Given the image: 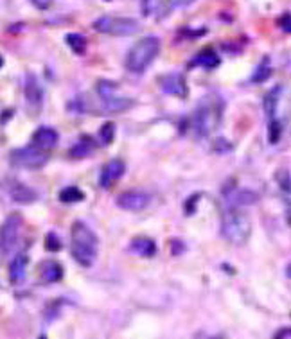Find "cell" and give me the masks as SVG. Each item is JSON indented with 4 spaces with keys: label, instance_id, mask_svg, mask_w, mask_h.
I'll return each instance as SVG.
<instances>
[{
    "label": "cell",
    "instance_id": "obj_1",
    "mask_svg": "<svg viewBox=\"0 0 291 339\" xmlns=\"http://www.w3.org/2000/svg\"><path fill=\"white\" fill-rule=\"evenodd\" d=\"M70 252L74 260L83 267H88L94 264L99 250V239L90 230L88 226L81 221H76L70 230Z\"/></svg>",
    "mask_w": 291,
    "mask_h": 339
},
{
    "label": "cell",
    "instance_id": "obj_2",
    "mask_svg": "<svg viewBox=\"0 0 291 339\" xmlns=\"http://www.w3.org/2000/svg\"><path fill=\"white\" fill-rule=\"evenodd\" d=\"M159 54H160V40L156 36H146L129 49L124 65L129 72L142 74L144 70L155 61Z\"/></svg>",
    "mask_w": 291,
    "mask_h": 339
},
{
    "label": "cell",
    "instance_id": "obj_3",
    "mask_svg": "<svg viewBox=\"0 0 291 339\" xmlns=\"http://www.w3.org/2000/svg\"><path fill=\"white\" fill-rule=\"evenodd\" d=\"M221 234L232 244L239 246L250 239L252 234V222L244 212L239 208H229L223 212L221 217Z\"/></svg>",
    "mask_w": 291,
    "mask_h": 339
},
{
    "label": "cell",
    "instance_id": "obj_4",
    "mask_svg": "<svg viewBox=\"0 0 291 339\" xmlns=\"http://www.w3.org/2000/svg\"><path fill=\"white\" fill-rule=\"evenodd\" d=\"M223 104L219 99H205L194 113V129L198 137H209L221 121Z\"/></svg>",
    "mask_w": 291,
    "mask_h": 339
},
{
    "label": "cell",
    "instance_id": "obj_5",
    "mask_svg": "<svg viewBox=\"0 0 291 339\" xmlns=\"http://www.w3.org/2000/svg\"><path fill=\"white\" fill-rule=\"evenodd\" d=\"M94 29L110 36H131L139 33L140 26L135 18L128 16H101L94 22Z\"/></svg>",
    "mask_w": 291,
    "mask_h": 339
},
{
    "label": "cell",
    "instance_id": "obj_6",
    "mask_svg": "<svg viewBox=\"0 0 291 339\" xmlns=\"http://www.w3.org/2000/svg\"><path fill=\"white\" fill-rule=\"evenodd\" d=\"M47 162H49L47 153L36 149L34 146L20 147V149H15L11 153V165L20 169L34 171V169H41Z\"/></svg>",
    "mask_w": 291,
    "mask_h": 339
},
{
    "label": "cell",
    "instance_id": "obj_7",
    "mask_svg": "<svg viewBox=\"0 0 291 339\" xmlns=\"http://www.w3.org/2000/svg\"><path fill=\"white\" fill-rule=\"evenodd\" d=\"M20 228H22V215L11 214L0 226V252L9 255L13 248L16 246L20 235Z\"/></svg>",
    "mask_w": 291,
    "mask_h": 339
},
{
    "label": "cell",
    "instance_id": "obj_8",
    "mask_svg": "<svg viewBox=\"0 0 291 339\" xmlns=\"http://www.w3.org/2000/svg\"><path fill=\"white\" fill-rule=\"evenodd\" d=\"M26 102L33 115H38L43 106V90L34 74H27L26 77Z\"/></svg>",
    "mask_w": 291,
    "mask_h": 339
},
{
    "label": "cell",
    "instance_id": "obj_9",
    "mask_svg": "<svg viewBox=\"0 0 291 339\" xmlns=\"http://www.w3.org/2000/svg\"><path fill=\"white\" fill-rule=\"evenodd\" d=\"M149 205V196L140 190H128L117 197V207L126 212H140Z\"/></svg>",
    "mask_w": 291,
    "mask_h": 339
},
{
    "label": "cell",
    "instance_id": "obj_10",
    "mask_svg": "<svg viewBox=\"0 0 291 339\" xmlns=\"http://www.w3.org/2000/svg\"><path fill=\"white\" fill-rule=\"evenodd\" d=\"M159 84L166 94L174 95V97H187V84H185V77L178 72L164 74L159 77Z\"/></svg>",
    "mask_w": 291,
    "mask_h": 339
},
{
    "label": "cell",
    "instance_id": "obj_11",
    "mask_svg": "<svg viewBox=\"0 0 291 339\" xmlns=\"http://www.w3.org/2000/svg\"><path fill=\"white\" fill-rule=\"evenodd\" d=\"M126 171V164L122 160H119V158H114V160H110L106 165L103 167V171H101V176H99V185L103 187V189H111V187L115 185V183L119 182V179L122 178V174H124Z\"/></svg>",
    "mask_w": 291,
    "mask_h": 339
},
{
    "label": "cell",
    "instance_id": "obj_12",
    "mask_svg": "<svg viewBox=\"0 0 291 339\" xmlns=\"http://www.w3.org/2000/svg\"><path fill=\"white\" fill-rule=\"evenodd\" d=\"M58 144V131L52 128H38L33 133V144L36 149L40 151H51Z\"/></svg>",
    "mask_w": 291,
    "mask_h": 339
},
{
    "label": "cell",
    "instance_id": "obj_13",
    "mask_svg": "<svg viewBox=\"0 0 291 339\" xmlns=\"http://www.w3.org/2000/svg\"><path fill=\"white\" fill-rule=\"evenodd\" d=\"M27 264H29V257L20 253L9 264V280L13 284H20V282L26 278V271H27Z\"/></svg>",
    "mask_w": 291,
    "mask_h": 339
},
{
    "label": "cell",
    "instance_id": "obj_14",
    "mask_svg": "<svg viewBox=\"0 0 291 339\" xmlns=\"http://www.w3.org/2000/svg\"><path fill=\"white\" fill-rule=\"evenodd\" d=\"M40 277L49 284H54L63 278V266L56 260H45L40 264Z\"/></svg>",
    "mask_w": 291,
    "mask_h": 339
},
{
    "label": "cell",
    "instance_id": "obj_15",
    "mask_svg": "<svg viewBox=\"0 0 291 339\" xmlns=\"http://www.w3.org/2000/svg\"><path fill=\"white\" fill-rule=\"evenodd\" d=\"M131 250L135 253H139L140 257H155L156 244L149 237H135L131 241Z\"/></svg>",
    "mask_w": 291,
    "mask_h": 339
},
{
    "label": "cell",
    "instance_id": "obj_16",
    "mask_svg": "<svg viewBox=\"0 0 291 339\" xmlns=\"http://www.w3.org/2000/svg\"><path fill=\"white\" fill-rule=\"evenodd\" d=\"M11 197H13V201H16V203L29 205V203H33L38 196L33 189H29V187L22 185V183H15V185L11 187Z\"/></svg>",
    "mask_w": 291,
    "mask_h": 339
},
{
    "label": "cell",
    "instance_id": "obj_17",
    "mask_svg": "<svg viewBox=\"0 0 291 339\" xmlns=\"http://www.w3.org/2000/svg\"><path fill=\"white\" fill-rule=\"evenodd\" d=\"M94 147H96V144H94L92 137H81V140H79L78 144H76L72 149H70V156L72 158H86L90 153L94 151Z\"/></svg>",
    "mask_w": 291,
    "mask_h": 339
},
{
    "label": "cell",
    "instance_id": "obj_18",
    "mask_svg": "<svg viewBox=\"0 0 291 339\" xmlns=\"http://www.w3.org/2000/svg\"><path fill=\"white\" fill-rule=\"evenodd\" d=\"M194 65H202V66H205V69H216V66L219 65V56L210 47H207V49H203L202 52H198V56H196V59H194Z\"/></svg>",
    "mask_w": 291,
    "mask_h": 339
},
{
    "label": "cell",
    "instance_id": "obj_19",
    "mask_svg": "<svg viewBox=\"0 0 291 339\" xmlns=\"http://www.w3.org/2000/svg\"><path fill=\"white\" fill-rule=\"evenodd\" d=\"M65 41H66V45L72 49V52H76L78 56L85 54V51H86V38L85 36H81V34H78V33H72V34H66Z\"/></svg>",
    "mask_w": 291,
    "mask_h": 339
},
{
    "label": "cell",
    "instance_id": "obj_20",
    "mask_svg": "<svg viewBox=\"0 0 291 339\" xmlns=\"http://www.w3.org/2000/svg\"><path fill=\"white\" fill-rule=\"evenodd\" d=\"M83 199H85V194L78 187H65L59 192V201L61 203H79Z\"/></svg>",
    "mask_w": 291,
    "mask_h": 339
},
{
    "label": "cell",
    "instance_id": "obj_21",
    "mask_svg": "<svg viewBox=\"0 0 291 339\" xmlns=\"http://www.w3.org/2000/svg\"><path fill=\"white\" fill-rule=\"evenodd\" d=\"M279 95H280V88H273V90H270L268 94L264 95V101H262V104H264V111L268 117H273V113H275L277 109V102H279Z\"/></svg>",
    "mask_w": 291,
    "mask_h": 339
},
{
    "label": "cell",
    "instance_id": "obj_22",
    "mask_svg": "<svg viewBox=\"0 0 291 339\" xmlns=\"http://www.w3.org/2000/svg\"><path fill=\"white\" fill-rule=\"evenodd\" d=\"M270 76H272V66H270V59L264 58L261 65L255 69L254 76H252V83H264Z\"/></svg>",
    "mask_w": 291,
    "mask_h": 339
},
{
    "label": "cell",
    "instance_id": "obj_23",
    "mask_svg": "<svg viewBox=\"0 0 291 339\" xmlns=\"http://www.w3.org/2000/svg\"><path fill=\"white\" fill-rule=\"evenodd\" d=\"M97 94H99V97L103 99H108V97H114L115 90H117V83H114V81H106V79H101L97 81Z\"/></svg>",
    "mask_w": 291,
    "mask_h": 339
},
{
    "label": "cell",
    "instance_id": "obj_24",
    "mask_svg": "<svg viewBox=\"0 0 291 339\" xmlns=\"http://www.w3.org/2000/svg\"><path fill=\"white\" fill-rule=\"evenodd\" d=\"M99 139H101V142H103L104 146H110V144L114 142V139H115V124L114 122H106V124L101 126Z\"/></svg>",
    "mask_w": 291,
    "mask_h": 339
},
{
    "label": "cell",
    "instance_id": "obj_25",
    "mask_svg": "<svg viewBox=\"0 0 291 339\" xmlns=\"http://www.w3.org/2000/svg\"><path fill=\"white\" fill-rule=\"evenodd\" d=\"M280 133H282V128H280V122L272 119L270 122V131H268V140L270 144H277L280 140Z\"/></svg>",
    "mask_w": 291,
    "mask_h": 339
},
{
    "label": "cell",
    "instance_id": "obj_26",
    "mask_svg": "<svg viewBox=\"0 0 291 339\" xmlns=\"http://www.w3.org/2000/svg\"><path fill=\"white\" fill-rule=\"evenodd\" d=\"M255 199H257V196H255L254 192H248V190H239V192L234 196V201H236L237 205H252V203H255Z\"/></svg>",
    "mask_w": 291,
    "mask_h": 339
},
{
    "label": "cell",
    "instance_id": "obj_27",
    "mask_svg": "<svg viewBox=\"0 0 291 339\" xmlns=\"http://www.w3.org/2000/svg\"><path fill=\"white\" fill-rule=\"evenodd\" d=\"M45 250L47 252H59L61 250V241L54 232L47 234V237H45Z\"/></svg>",
    "mask_w": 291,
    "mask_h": 339
},
{
    "label": "cell",
    "instance_id": "obj_28",
    "mask_svg": "<svg viewBox=\"0 0 291 339\" xmlns=\"http://www.w3.org/2000/svg\"><path fill=\"white\" fill-rule=\"evenodd\" d=\"M277 182H279L280 189L286 190V192H291V176L286 171L277 172Z\"/></svg>",
    "mask_w": 291,
    "mask_h": 339
},
{
    "label": "cell",
    "instance_id": "obj_29",
    "mask_svg": "<svg viewBox=\"0 0 291 339\" xmlns=\"http://www.w3.org/2000/svg\"><path fill=\"white\" fill-rule=\"evenodd\" d=\"M279 27L284 31V33H291V13H284L279 20H277Z\"/></svg>",
    "mask_w": 291,
    "mask_h": 339
},
{
    "label": "cell",
    "instance_id": "obj_30",
    "mask_svg": "<svg viewBox=\"0 0 291 339\" xmlns=\"http://www.w3.org/2000/svg\"><path fill=\"white\" fill-rule=\"evenodd\" d=\"M52 2H54V0H31V4L36 9H40V11H47L52 6Z\"/></svg>",
    "mask_w": 291,
    "mask_h": 339
},
{
    "label": "cell",
    "instance_id": "obj_31",
    "mask_svg": "<svg viewBox=\"0 0 291 339\" xmlns=\"http://www.w3.org/2000/svg\"><path fill=\"white\" fill-rule=\"evenodd\" d=\"M151 2L153 0H142V15H149L151 13Z\"/></svg>",
    "mask_w": 291,
    "mask_h": 339
},
{
    "label": "cell",
    "instance_id": "obj_32",
    "mask_svg": "<svg viewBox=\"0 0 291 339\" xmlns=\"http://www.w3.org/2000/svg\"><path fill=\"white\" fill-rule=\"evenodd\" d=\"M174 6H178V8H187V6H191L194 0H173Z\"/></svg>",
    "mask_w": 291,
    "mask_h": 339
},
{
    "label": "cell",
    "instance_id": "obj_33",
    "mask_svg": "<svg viewBox=\"0 0 291 339\" xmlns=\"http://www.w3.org/2000/svg\"><path fill=\"white\" fill-rule=\"evenodd\" d=\"M286 275H287V277L291 278V264H289V266H287V269H286Z\"/></svg>",
    "mask_w": 291,
    "mask_h": 339
},
{
    "label": "cell",
    "instance_id": "obj_34",
    "mask_svg": "<svg viewBox=\"0 0 291 339\" xmlns=\"http://www.w3.org/2000/svg\"><path fill=\"white\" fill-rule=\"evenodd\" d=\"M4 65V58H2V56H0V66Z\"/></svg>",
    "mask_w": 291,
    "mask_h": 339
},
{
    "label": "cell",
    "instance_id": "obj_35",
    "mask_svg": "<svg viewBox=\"0 0 291 339\" xmlns=\"http://www.w3.org/2000/svg\"><path fill=\"white\" fill-rule=\"evenodd\" d=\"M38 339H47V335H40V337H38Z\"/></svg>",
    "mask_w": 291,
    "mask_h": 339
},
{
    "label": "cell",
    "instance_id": "obj_36",
    "mask_svg": "<svg viewBox=\"0 0 291 339\" xmlns=\"http://www.w3.org/2000/svg\"><path fill=\"white\" fill-rule=\"evenodd\" d=\"M202 339H209V337H202Z\"/></svg>",
    "mask_w": 291,
    "mask_h": 339
}]
</instances>
